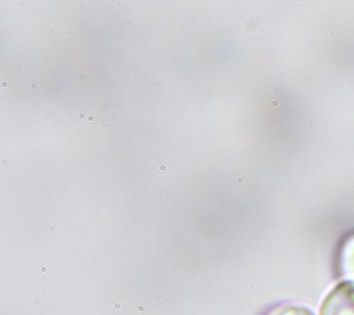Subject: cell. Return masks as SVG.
Segmentation results:
<instances>
[{"instance_id":"7a4b0ae2","label":"cell","mask_w":354,"mask_h":315,"mask_svg":"<svg viewBox=\"0 0 354 315\" xmlns=\"http://www.w3.org/2000/svg\"><path fill=\"white\" fill-rule=\"evenodd\" d=\"M268 315H313V312L301 305H282L272 309Z\"/></svg>"},{"instance_id":"6da1fadb","label":"cell","mask_w":354,"mask_h":315,"mask_svg":"<svg viewBox=\"0 0 354 315\" xmlns=\"http://www.w3.org/2000/svg\"><path fill=\"white\" fill-rule=\"evenodd\" d=\"M320 315H354V280L336 285L323 301Z\"/></svg>"},{"instance_id":"3957f363","label":"cell","mask_w":354,"mask_h":315,"mask_svg":"<svg viewBox=\"0 0 354 315\" xmlns=\"http://www.w3.org/2000/svg\"><path fill=\"white\" fill-rule=\"evenodd\" d=\"M344 270L347 274L354 277V240H351L347 244V249L344 250Z\"/></svg>"}]
</instances>
